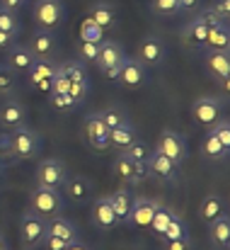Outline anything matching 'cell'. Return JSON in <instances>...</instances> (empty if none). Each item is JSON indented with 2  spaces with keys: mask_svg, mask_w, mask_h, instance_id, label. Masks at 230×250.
<instances>
[{
  "mask_svg": "<svg viewBox=\"0 0 230 250\" xmlns=\"http://www.w3.org/2000/svg\"><path fill=\"white\" fill-rule=\"evenodd\" d=\"M153 10L160 15H174L179 12V0H153Z\"/></svg>",
  "mask_w": 230,
  "mask_h": 250,
  "instance_id": "43",
  "label": "cell"
},
{
  "mask_svg": "<svg viewBox=\"0 0 230 250\" xmlns=\"http://www.w3.org/2000/svg\"><path fill=\"white\" fill-rule=\"evenodd\" d=\"M221 112H223V104H221L218 97H199V100H194V104H192L194 119H196L199 124H206V126L216 124V122L221 119Z\"/></svg>",
  "mask_w": 230,
  "mask_h": 250,
  "instance_id": "7",
  "label": "cell"
},
{
  "mask_svg": "<svg viewBox=\"0 0 230 250\" xmlns=\"http://www.w3.org/2000/svg\"><path fill=\"white\" fill-rule=\"evenodd\" d=\"M201 151H204V156H209L211 161H218V158H223V156H228L226 151H223V146H221V141L209 131L206 136H204V144H201Z\"/></svg>",
  "mask_w": 230,
  "mask_h": 250,
  "instance_id": "32",
  "label": "cell"
},
{
  "mask_svg": "<svg viewBox=\"0 0 230 250\" xmlns=\"http://www.w3.org/2000/svg\"><path fill=\"white\" fill-rule=\"evenodd\" d=\"M19 29H22V24H19V17L15 15V10L0 5V32H7V34H15L17 37Z\"/></svg>",
  "mask_w": 230,
  "mask_h": 250,
  "instance_id": "31",
  "label": "cell"
},
{
  "mask_svg": "<svg viewBox=\"0 0 230 250\" xmlns=\"http://www.w3.org/2000/svg\"><path fill=\"white\" fill-rule=\"evenodd\" d=\"M32 61H34V56H32V51H29L27 46H22V44H15V46H10V49H7L5 66H7V68H12L15 73H19V71H27V68L32 66Z\"/></svg>",
  "mask_w": 230,
  "mask_h": 250,
  "instance_id": "24",
  "label": "cell"
},
{
  "mask_svg": "<svg viewBox=\"0 0 230 250\" xmlns=\"http://www.w3.org/2000/svg\"><path fill=\"white\" fill-rule=\"evenodd\" d=\"M124 49L116 44V42H99V54H97V61H95V66L99 68V71H107L109 66H116V63H121L124 61Z\"/></svg>",
  "mask_w": 230,
  "mask_h": 250,
  "instance_id": "19",
  "label": "cell"
},
{
  "mask_svg": "<svg viewBox=\"0 0 230 250\" xmlns=\"http://www.w3.org/2000/svg\"><path fill=\"white\" fill-rule=\"evenodd\" d=\"M85 134H87V141H90L97 151L109 148V129L104 126L99 112L87 114V119H85Z\"/></svg>",
  "mask_w": 230,
  "mask_h": 250,
  "instance_id": "10",
  "label": "cell"
},
{
  "mask_svg": "<svg viewBox=\"0 0 230 250\" xmlns=\"http://www.w3.org/2000/svg\"><path fill=\"white\" fill-rule=\"evenodd\" d=\"M22 2H24V0H2V5H5V7H12V10H15V7H19Z\"/></svg>",
  "mask_w": 230,
  "mask_h": 250,
  "instance_id": "52",
  "label": "cell"
},
{
  "mask_svg": "<svg viewBox=\"0 0 230 250\" xmlns=\"http://www.w3.org/2000/svg\"><path fill=\"white\" fill-rule=\"evenodd\" d=\"M68 87H71V83H68V78L58 71V66H56V73H54V78H51V92L54 95H63V92H68ZM49 92V95H51Z\"/></svg>",
  "mask_w": 230,
  "mask_h": 250,
  "instance_id": "42",
  "label": "cell"
},
{
  "mask_svg": "<svg viewBox=\"0 0 230 250\" xmlns=\"http://www.w3.org/2000/svg\"><path fill=\"white\" fill-rule=\"evenodd\" d=\"M204 66L206 71L218 78L223 85H228V78H230V54L228 51H206L204 54Z\"/></svg>",
  "mask_w": 230,
  "mask_h": 250,
  "instance_id": "11",
  "label": "cell"
},
{
  "mask_svg": "<svg viewBox=\"0 0 230 250\" xmlns=\"http://www.w3.org/2000/svg\"><path fill=\"white\" fill-rule=\"evenodd\" d=\"M199 214H201V219H204L206 224H211L218 214H223V199H221L218 194H209V197H204Z\"/></svg>",
  "mask_w": 230,
  "mask_h": 250,
  "instance_id": "29",
  "label": "cell"
},
{
  "mask_svg": "<svg viewBox=\"0 0 230 250\" xmlns=\"http://www.w3.org/2000/svg\"><path fill=\"white\" fill-rule=\"evenodd\" d=\"M228 46H230L228 20H226V22H218V24H213V27H209L204 49H206V51H228Z\"/></svg>",
  "mask_w": 230,
  "mask_h": 250,
  "instance_id": "20",
  "label": "cell"
},
{
  "mask_svg": "<svg viewBox=\"0 0 230 250\" xmlns=\"http://www.w3.org/2000/svg\"><path fill=\"white\" fill-rule=\"evenodd\" d=\"M0 250H10L7 248V243H5V238H2V233H0Z\"/></svg>",
  "mask_w": 230,
  "mask_h": 250,
  "instance_id": "53",
  "label": "cell"
},
{
  "mask_svg": "<svg viewBox=\"0 0 230 250\" xmlns=\"http://www.w3.org/2000/svg\"><path fill=\"white\" fill-rule=\"evenodd\" d=\"M2 175H5V163L0 161V180H2Z\"/></svg>",
  "mask_w": 230,
  "mask_h": 250,
  "instance_id": "54",
  "label": "cell"
},
{
  "mask_svg": "<svg viewBox=\"0 0 230 250\" xmlns=\"http://www.w3.org/2000/svg\"><path fill=\"white\" fill-rule=\"evenodd\" d=\"M27 49L32 51L34 59H49L56 51V37H54V32L51 29H37L32 34Z\"/></svg>",
  "mask_w": 230,
  "mask_h": 250,
  "instance_id": "15",
  "label": "cell"
},
{
  "mask_svg": "<svg viewBox=\"0 0 230 250\" xmlns=\"http://www.w3.org/2000/svg\"><path fill=\"white\" fill-rule=\"evenodd\" d=\"M107 199H109V204H112V209H114L119 224H126V221H129V214H131V207H134V194H131L129 189H116V192H112Z\"/></svg>",
  "mask_w": 230,
  "mask_h": 250,
  "instance_id": "23",
  "label": "cell"
},
{
  "mask_svg": "<svg viewBox=\"0 0 230 250\" xmlns=\"http://www.w3.org/2000/svg\"><path fill=\"white\" fill-rule=\"evenodd\" d=\"M211 134L221 141L223 151L228 153V151H230V122H228V119H218L216 124H211Z\"/></svg>",
  "mask_w": 230,
  "mask_h": 250,
  "instance_id": "35",
  "label": "cell"
},
{
  "mask_svg": "<svg viewBox=\"0 0 230 250\" xmlns=\"http://www.w3.org/2000/svg\"><path fill=\"white\" fill-rule=\"evenodd\" d=\"M162 238L165 241H177V238H187V224L174 214L172 216V221L167 224V229H165V233H162Z\"/></svg>",
  "mask_w": 230,
  "mask_h": 250,
  "instance_id": "34",
  "label": "cell"
},
{
  "mask_svg": "<svg viewBox=\"0 0 230 250\" xmlns=\"http://www.w3.org/2000/svg\"><path fill=\"white\" fill-rule=\"evenodd\" d=\"M114 175L131 182V185H138L146 175H148V167H146V161H131L126 158L124 153L114 161Z\"/></svg>",
  "mask_w": 230,
  "mask_h": 250,
  "instance_id": "9",
  "label": "cell"
},
{
  "mask_svg": "<svg viewBox=\"0 0 230 250\" xmlns=\"http://www.w3.org/2000/svg\"><path fill=\"white\" fill-rule=\"evenodd\" d=\"M87 92H90L87 78H85V81H76V83H71V87H68V95H71V100L76 102V107L87 97Z\"/></svg>",
  "mask_w": 230,
  "mask_h": 250,
  "instance_id": "40",
  "label": "cell"
},
{
  "mask_svg": "<svg viewBox=\"0 0 230 250\" xmlns=\"http://www.w3.org/2000/svg\"><path fill=\"white\" fill-rule=\"evenodd\" d=\"M63 15H66V10H63L61 0H37V5H34V20L41 29L58 27Z\"/></svg>",
  "mask_w": 230,
  "mask_h": 250,
  "instance_id": "6",
  "label": "cell"
},
{
  "mask_svg": "<svg viewBox=\"0 0 230 250\" xmlns=\"http://www.w3.org/2000/svg\"><path fill=\"white\" fill-rule=\"evenodd\" d=\"M66 250H92V248H87V246L80 243V241H73V243H68V248Z\"/></svg>",
  "mask_w": 230,
  "mask_h": 250,
  "instance_id": "51",
  "label": "cell"
},
{
  "mask_svg": "<svg viewBox=\"0 0 230 250\" xmlns=\"http://www.w3.org/2000/svg\"><path fill=\"white\" fill-rule=\"evenodd\" d=\"M102 34H104V29L99 24H95L90 17L80 24V42H102Z\"/></svg>",
  "mask_w": 230,
  "mask_h": 250,
  "instance_id": "33",
  "label": "cell"
},
{
  "mask_svg": "<svg viewBox=\"0 0 230 250\" xmlns=\"http://www.w3.org/2000/svg\"><path fill=\"white\" fill-rule=\"evenodd\" d=\"M167 250H189V236L177 238V241H167Z\"/></svg>",
  "mask_w": 230,
  "mask_h": 250,
  "instance_id": "49",
  "label": "cell"
},
{
  "mask_svg": "<svg viewBox=\"0 0 230 250\" xmlns=\"http://www.w3.org/2000/svg\"><path fill=\"white\" fill-rule=\"evenodd\" d=\"M24 119H27V112H24V107H22V102L19 100H5L2 104H0V126L2 129H17V126H22L24 124Z\"/></svg>",
  "mask_w": 230,
  "mask_h": 250,
  "instance_id": "13",
  "label": "cell"
},
{
  "mask_svg": "<svg viewBox=\"0 0 230 250\" xmlns=\"http://www.w3.org/2000/svg\"><path fill=\"white\" fill-rule=\"evenodd\" d=\"M46 233H54V236H58V238H63L66 243H73L77 241V229L73 221H68L66 216H49L46 219Z\"/></svg>",
  "mask_w": 230,
  "mask_h": 250,
  "instance_id": "22",
  "label": "cell"
},
{
  "mask_svg": "<svg viewBox=\"0 0 230 250\" xmlns=\"http://www.w3.org/2000/svg\"><path fill=\"white\" fill-rule=\"evenodd\" d=\"M155 151H160L162 156H167L174 166H182V163L187 161V156H189L184 136H179V134L172 131V129H165V131L160 134V139H157V148H155Z\"/></svg>",
  "mask_w": 230,
  "mask_h": 250,
  "instance_id": "4",
  "label": "cell"
},
{
  "mask_svg": "<svg viewBox=\"0 0 230 250\" xmlns=\"http://www.w3.org/2000/svg\"><path fill=\"white\" fill-rule=\"evenodd\" d=\"M148 153H151V148H148L143 141H138V139H136L131 146H126V148H124V156H126V158H131V161H146V158H148Z\"/></svg>",
  "mask_w": 230,
  "mask_h": 250,
  "instance_id": "39",
  "label": "cell"
},
{
  "mask_svg": "<svg viewBox=\"0 0 230 250\" xmlns=\"http://www.w3.org/2000/svg\"><path fill=\"white\" fill-rule=\"evenodd\" d=\"M199 0H179V10H194Z\"/></svg>",
  "mask_w": 230,
  "mask_h": 250,
  "instance_id": "50",
  "label": "cell"
},
{
  "mask_svg": "<svg viewBox=\"0 0 230 250\" xmlns=\"http://www.w3.org/2000/svg\"><path fill=\"white\" fill-rule=\"evenodd\" d=\"M41 246H44L46 250H66L68 248V243H66L63 238L54 236V233H46V236L41 238Z\"/></svg>",
  "mask_w": 230,
  "mask_h": 250,
  "instance_id": "44",
  "label": "cell"
},
{
  "mask_svg": "<svg viewBox=\"0 0 230 250\" xmlns=\"http://www.w3.org/2000/svg\"><path fill=\"white\" fill-rule=\"evenodd\" d=\"M58 71L68 78V83H76V81H85V68L80 63H63L58 66Z\"/></svg>",
  "mask_w": 230,
  "mask_h": 250,
  "instance_id": "41",
  "label": "cell"
},
{
  "mask_svg": "<svg viewBox=\"0 0 230 250\" xmlns=\"http://www.w3.org/2000/svg\"><path fill=\"white\" fill-rule=\"evenodd\" d=\"M99 117H102V122H104L107 129H116V126H121L124 122H129L126 114H124L121 109H116V107H107L104 112H99Z\"/></svg>",
  "mask_w": 230,
  "mask_h": 250,
  "instance_id": "36",
  "label": "cell"
},
{
  "mask_svg": "<svg viewBox=\"0 0 230 250\" xmlns=\"http://www.w3.org/2000/svg\"><path fill=\"white\" fill-rule=\"evenodd\" d=\"M68 180V170L58 158H44L37 167V182L44 187H56L61 189Z\"/></svg>",
  "mask_w": 230,
  "mask_h": 250,
  "instance_id": "5",
  "label": "cell"
},
{
  "mask_svg": "<svg viewBox=\"0 0 230 250\" xmlns=\"http://www.w3.org/2000/svg\"><path fill=\"white\" fill-rule=\"evenodd\" d=\"M213 10H216L223 20H228V17H230V0H216Z\"/></svg>",
  "mask_w": 230,
  "mask_h": 250,
  "instance_id": "47",
  "label": "cell"
},
{
  "mask_svg": "<svg viewBox=\"0 0 230 250\" xmlns=\"http://www.w3.org/2000/svg\"><path fill=\"white\" fill-rule=\"evenodd\" d=\"M27 73H29V83L34 85L37 90L51 92V78H54V73H56V66H54L51 61H46V59H34L32 66L27 68Z\"/></svg>",
  "mask_w": 230,
  "mask_h": 250,
  "instance_id": "8",
  "label": "cell"
},
{
  "mask_svg": "<svg viewBox=\"0 0 230 250\" xmlns=\"http://www.w3.org/2000/svg\"><path fill=\"white\" fill-rule=\"evenodd\" d=\"M17 44V37L15 34H7V32H0V49H10V46H15Z\"/></svg>",
  "mask_w": 230,
  "mask_h": 250,
  "instance_id": "48",
  "label": "cell"
},
{
  "mask_svg": "<svg viewBox=\"0 0 230 250\" xmlns=\"http://www.w3.org/2000/svg\"><path fill=\"white\" fill-rule=\"evenodd\" d=\"M209 236H211V243H213V246L228 250V246H230V216L226 214V211L218 214V216L211 221V226H209Z\"/></svg>",
  "mask_w": 230,
  "mask_h": 250,
  "instance_id": "21",
  "label": "cell"
},
{
  "mask_svg": "<svg viewBox=\"0 0 230 250\" xmlns=\"http://www.w3.org/2000/svg\"><path fill=\"white\" fill-rule=\"evenodd\" d=\"M66 194H68V199L71 202H85L87 197H90V189H92V185H90V180L87 177H82V175H73L71 180H66Z\"/></svg>",
  "mask_w": 230,
  "mask_h": 250,
  "instance_id": "26",
  "label": "cell"
},
{
  "mask_svg": "<svg viewBox=\"0 0 230 250\" xmlns=\"http://www.w3.org/2000/svg\"><path fill=\"white\" fill-rule=\"evenodd\" d=\"M39 151H41V136H39V131H34V129H29L24 124L17 126V129H12V134L7 139V153L12 158L29 161V158L39 156Z\"/></svg>",
  "mask_w": 230,
  "mask_h": 250,
  "instance_id": "1",
  "label": "cell"
},
{
  "mask_svg": "<svg viewBox=\"0 0 230 250\" xmlns=\"http://www.w3.org/2000/svg\"><path fill=\"white\" fill-rule=\"evenodd\" d=\"M29 207L32 211H37L39 216L49 219V216H58L63 211V194L56 187H44L37 185L29 194Z\"/></svg>",
  "mask_w": 230,
  "mask_h": 250,
  "instance_id": "2",
  "label": "cell"
},
{
  "mask_svg": "<svg viewBox=\"0 0 230 250\" xmlns=\"http://www.w3.org/2000/svg\"><path fill=\"white\" fill-rule=\"evenodd\" d=\"M157 209V202L155 199H134V207H131V214H129V221L126 224H134L138 229H148L151 221H153V214Z\"/></svg>",
  "mask_w": 230,
  "mask_h": 250,
  "instance_id": "16",
  "label": "cell"
},
{
  "mask_svg": "<svg viewBox=\"0 0 230 250\" xmlns=\"http://www.w3.org/2000/svg\"><path fill=\"white\" fill-rule=\"evenodd\" d=\"M172 216H174V211H172L170 207L157 204V209H155V214H153V221H151V226H148V229H153L155 236H160V238H162V233H165L167 224L172 221Z\"/></svg>",
  "mask_w": 230,
  "mask_h": 250,
  "instance_id": "30",
  "label": "cell"
},
{
  "mask_svg": "<svg viewBox=\"0 0 230 250\" xmlns=\"http://www.w3.org/2000/svg\"><path fill=\"white\" fill-rule=\"evenodd\" d=\"M146 167H148V172H153V175L167 180V182H174V180H177V166H174L167 156H162L160 151H151V153H148Z\"/></svg>",
  "mask_w": 230,
  "mask_h": 250,
  "instance_id": "18",
  "label": "cell"
},
{
  "mask_svg": "<svg viewBox=\"0 0 230 250\" xmlns=\"http://www.w3.org/2000/svg\"><path fill=\"white\" fill-rule=\"evenodd\" d=\"M15 85H17V73L7 68L5 63H0V95H10Z\"/></svg>",
  "mask_w": 230,
  "mask_h": 250,
  "instance_id": "37",
  "label": "cell"
},
{
  "mask_svg": "<svg viewBox=\"0 0 230 250\" xmlns=\"http://www.w3.org/2000/svg\"><path fill=\"white\" fill-rule=\"evenodd\" d=\"M77 54H80V61L95 63L97 61V54H99V42H80Z\"/></svg>",
  "mask_w": 230,
  "mask_h": 250,
  "instance_id": "38",
  "label": "cell"
},
{
  "mask_svg": "<svg viewBox=\"0 0 230 250\" xmlns=\"http://www.w3.org/2000/svg\"><path fill=\"white\" fill-rule=\"evenodd\" d=\"M116 81L121 85H126V87H138V85L146 83V66L138 59L124 56V63H121V71H119Z\"/></svg>",
  "mask_w": 230,
  "mask_h": 250,
  "instance_id": "14",
  "label": "cell"
},
{
  "mask_svg": "<svg viewBox=\"0 0 230 250\" xmlns=\"http://www.w3.org/2000/svg\"><path fill=\"white\" fill-rule=\"evenodd\" d=\"M46 236V219L39 216L37 211L27 209L19 219V238L27 248L41 246V238Z\"/></svg>",
  "mask_w": 230,
  "mask_h": 250,
  "instance_id": "3",
  "label": "cell"
},
{
  "mask_svg": "<svg viewBox=\"0 0 230 250\" xmlns=\"http://www.w3.org/2000/svg\"><path fill=\"white\" fill-rule=\"evenodd\" d=\"M90 20H92L95 24H99L102 29L114 27V22H116V10H114L112 2H95V5L90 7Z\"/></svg>",
  "mask_w": 230,
  "mask_h": 250,
  "instance_id": "27",
  "label": "cell"
},
{
  "mask_svg": "<svg viewBox=\"0 0 230 250\" xmlns=\"http://www.w3.org/2000/svg\"><path fill=\"white\" fill-rule=\"evenodd\" d=\"M143 66H157L165 59V44L160 37L148 34L141 44H138V56H136Z\"/></svg>",
  "mask_w": 230,
  "mask_h": 250,
  "instance_id": "12",
  "label": "cell"
},
{
  "mask_svg": "<svg viewBox=\"0 0 230 250\" xmlns=\"http://www.w3.org/2000/svg\"><path fill=\"white\" fill-rule=\"evenodd\" d=\"M206 34H209V24H204L199 17H194V20L184 27V32H182L184 42H187L192 49H204V44H206Z\"/></svg>",
  "mask_w": 230,
  "mask_h": 250,
  "instance_id": "25",
  "label": "cell"
},
{
  "mask_svg": "<svg viewBox=\"0 0 230 250\" xmlns=\"http://www.w3.org/2000/svg\"><path fill=\"white\" fill-rule=\"evenodd\" d=\"M196 17H199L204 24H209V27H213V24H218V22H226V20H223V17H221V15L213 10V7H206V10H201Z\"/></svg>",
  "mask_w": 230,
  "mask_h": 250,
  "instance_id": "45",
  "label": "cell"
},
{
  "mask_svg": "<svg viewBox=\"0 0 230 250\" xmlns=\"http://www.w3.org/2000/svg\"><path fill=\"white\" fill-rule=\"evenodd\" d=\"M51 104H54L56 109H63V112L76 107V102L71 100V95H68V92H63V95H54V92H51Z\"/></svg>",
  "mask_w": 230,
  "mask_h": 250,
  "instance_id": "46",
  "label": "cell"
},
{
  "mask_svg": "<svg viewBox=\"0 0 230 250\" xmlns=\"http://www.w3.org/2000/svg\"><path fill=\"white\" fill-rule=\"evenodd\" d=\"M134 141H136V129L131 126V122H124L121 126L109 129V146H114V148L124 151V148H126V146H131Z\"/></svg>",
  "mask_w": 230,
  "mask_h": 250,
  "instance_id": "28",
  "label": "cell"
},
{
  "mask_svg": "<svg viewBox=\"0 0 230 250\" xmlns=\"http://www.w3.org/2000/svg\"><path fill=\"white\" fill-rule=\"evenodd\" d=\"M92 221L102 231H109V229H114L119 224V219H116V214H114V209H112L107 197H97L92 202Z\"/></svg>",
  "mask_w": 230,
  "mask_h": 250,
  "instance_id": "17",
  "label": "cell"
}]
</instances>
